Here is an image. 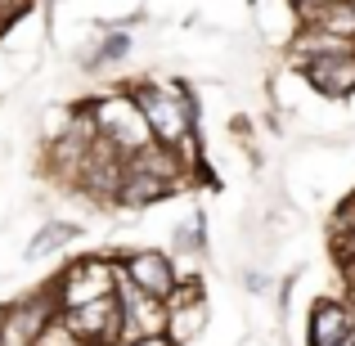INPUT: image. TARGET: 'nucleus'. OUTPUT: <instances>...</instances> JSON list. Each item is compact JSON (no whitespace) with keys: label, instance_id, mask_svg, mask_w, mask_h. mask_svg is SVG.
<instances>
[{"label":"nucleus","instance_id":"nucleus-1","mask_svg":"<svg viewBox=\"0 0 355 346\" xmlns=\"http://www.w3.org/2000/svg\"><path fill=\"white\" fill-rule=\"evenodd\" d=\"M126 90L135 95V104H139V113H144L157 144L180 148L189 162H202L198 157V99H193V90L184 81L144 77V81H130Z\"/></svg>","mask_w":355,"mask_h":346},{"label":"nucleus","instance_id":"nucleus-6","mask_svg":"<svg viewBox=\"0 0 355 346\" xmlns=\"http://www.w3.org/2000/svg\"><path fill=\"white\" fill-rule=\"evenodd\" d=\"M121 261V275L148 297H171L175 284H180V270H175V257L171 252H157V248H139V252H126Z\"/></svg>","mask_w":355,"mask_h":346},{"label":"nucleus","instance_id":"nucleus-5","mask_svg":"<svg viewBox=\"0 0 355 346\" xmlns=\"http://www.w3.org/2000/svg\"><path fill=\"white\" fill-rule=\"evenodd\" d=\"M63 324L72 329V338L86 342V346H121V329H126V324H121V302H117V293L63 311Z\"/></svg>","mask_w":355,"mask_h":346},{"label":"nucleus","instance_id":"nucleus-16","mask_svg":"<svg viewBox=\"0 0 355 346\" xmlns=\"http://www.w3.org/2000/svg\"><path fill=\"white\" fill-rule=\"evenodd\" d=\"M121 346H175V342H171V333H144V338H130Z\"/></svg>","mask_w":355,"mask_h":346},{"label":"nucleus","instance_id":"nucleus-11","mask_svg":"<svg viewBox=\"0 0 355 346\" xmlns=\"http://www.w3.org/2000/svg\"><path fill=\"white\" fill-rule=\"evenodd\" d=\"M207 324V297H193V302H171V320H166V333H171L175 346H184L193 333Z\"/></svg>","mask_w":355,"mask_h":346},{"label":"nucleus","instance_id":"nucleus-18","mask_svg":"<svg viewBox=\"0 0 355 346\" xmlns=\"http://www.w3.org/2000/svg\"><path fill=\"white\" fill-rule=\"evenodd\" d=\"M248 5H252V9H257V5H261V0H248Z\"/></svg>","mask_w":355,"mask_h":346},{"label":"nucleus","instance_id":"nucleus-4","mask_svg":"<svg viewBox=\"0 0 355 346\" xmlns=\"http://www.w3.org/2000/svg\"><path fill=\"white\" fill-rule=\"evenodd\" d=\"M50 320H59V297H54V288L45 284V288L18 297V302H9L5 311H0V338L27 346Z\"/></svg>","mask_w":355,"mask_h":346},{"label":"nucleus","instance_id":"nucleus-17","mask_svg":"<svg viewBox=\"0 0 355 346\" xmlns=\"http://www.w3.org/2000/svg\"><path fill=\"white\" fill-rule=\"evenodd\" d=\"M288 5H293V14H297V18H311L315 9H320V5H329V0H288Z\"/></svg>","mask_w":355,"mask_h":346},{"label":"nucleus","instance_id":"nucleus-10","mask_svg":"<svg viewBox=\"0 0 355 346\" xmlns=\"http://www.w3.org/2000/svg\"><path fill=\"white\" fill-rule=\"evenodd\" d=\"M130 50H135V36H130L126 27H113V32H104V36L95 41V50L86 54V72H104V68H113V63L130 59Z\"/></svg>","mask_w":355,"mask_h":346},{"label":"nucleus","instance_id":"nucleus-2","mask_svg":"<svg viewBox=\"0 0 355 346\" xmlns=\"http://www.w3.org/2000/svg\"><path fill=\"white\" fill-rule=\"evenodd\" d=\"M77 108L90 117L95 135L108 139L117 153L130 157V153H139V148L153 144V130H148V121H144L135 95H130L126 86H121V90H108V95H99V99H86V104H77Z\"/></svg>","mask_w":355,"mask_h":346},{"label":"nucleus","instance_id":"nucleus-12","mask_svg":"<svg viewBox=\"0 0 355 346\" xmlns=\"http://www.w3.org/2000/svg\"><path fill=\"white\" fill-rule=\"evenodd\" d=\"M329 239H333V252H338L342 266H355V193L342 198V207L333 211V225H329Z\"/></svg>","mask_w":355,"mask_h":346},{"label":"nucleus","instance_id":"nucleus-3","mask_svg":"<svg viewBox=\"0 0 355 346\" xmlns=\"http://www.w3.org/2000/svg\"><path fill=\"white\" fill-rule=\"evenodd\" d=\"M117 279H121V261L117 257H77L50 279V288H54V297H59V311H72V306L113 297Z\"/></svg>","mask_w":355,"mask_h":346},{"label":"nucleus","instance_id":"nucleus-9","mask_svg":"<svg viewBox=\"0 0 355 346\" xmlns=\"http://www.w3.org/2000/svg\"><path fill=\"white\" fill-rule=\"evenodd\" d=\"M306 27H320L329 36H342V41H355V0H329L320 5L311 18H302Z\"/></svg>","mask_w":355,"mask_h":346},{"label":"nucleus","instance_id":"nucleus-13","mask_svg":"<svg viewBox=\"0 0 355 346\" xmlns=\"http://www.w3.org/2000/svg\"><path fill=\"white\" fill-rule=\"evenodd\" d=\"M77 234H81V225H68V220H45V225L32 234V243H27V261L54 257V252L68 248V243L77 239Z\"/></svg>","mask_w":355,"mask_h":346},{"label":"nucleus","instance_id":"nucleus-7","mask_svg":"<svg viewBox=\"0 0 355 346\" xmlns=\"http://www.w3.org/2000/svg\"><path fill=\"white\" fill-rule=\"evenodd\" d=\"M306 342L311 346H355V306L342 297H315L306 315Z\"/></svg>","mask_w":355,"mask_h":346},{"label":"nucleus","instance_id":"nucleus-8","mask_svg":"<svg viewBox=\"0 0 355 346\" xmlns=\"http://www.w3.org/2000/svg\"><path fill=\"white\" fill-rule=\"evenodd\" d=\"M117 302H121V342L130 338H144V333H166V320H171V306L162 297H148L130 284L126 275L117 279Z\"/></svg>","mask_w":355,"mask_h":346},{"label":"nucleus","instance_id":"nucleus-14","mask_svg":"<svg viewBox=\"0 0 355 346\" xmlns=\"http://www.w3.org/2000/svg\"><path fill=\"white\" fill-rule=\"evenodd\" d=\"M27 346H86V342L72 338V329L63 324V311H59V320H50V324H45V329L36 333V338L27 342Z\"/></svg>","mask_w":355,"mask_h":346},{"label":"nucleus","instance_id":"nucleus-15","mask_svg":"<svg viewBox=\"0 0 355 346\" xmlns=\"http://www.w3.org/2000/svg\"><path fill=\"white\" fill-rule=\"evenodd\" d=\"M41 5V0H0V36L9 32V27L18 23V18H27L32 9Z\"/></svg>","mask_w":355,"mask_h":346}]
</instances>
